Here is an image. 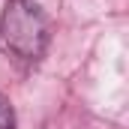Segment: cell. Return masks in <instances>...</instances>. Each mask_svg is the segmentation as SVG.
<instances>
[{"instance_id":"cell-1","label":"cell","mask_w":129,"mask_h":129,"mask_svg":"<svg viewBox=\"0 0 129 129\" xmlns=\"http://www.w3.org/2000/svg\"><path fill=\"white\" fill-rule=\"evenodd\" d=\"M0 36L18 57L39 60L48 48V18L30 0H9L0 18Z\"/></svg>"},{"instance_id":"cell-2","label":"cell","mask_w":129,"mask_h":129,"mask_svg":"<svg viewBox=\"0 0 129 129\" xmlns=\"http://www.w3.org/2000/svg\"><path fill=\"white\" fill-rule=\"evenodd\" d=\"M0 129H15V111L3 93H0Z\"/></svg>"}]
</instances>
